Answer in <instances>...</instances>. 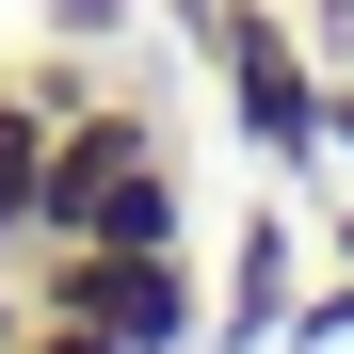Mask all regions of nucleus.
<instances>
[{
    "label": "nucleus",
    "mask_w": 354,
    "mask_h": 354,
    "mask_svg": "<svg viewBox=\"0 0 354 354\" xmlns=\"http://www.w3.org/2000/svg\"><path fill=\"white\" fill-rule=\"evenodd\" d=\"M306 32H322V65H354V0H306Z\"/></svg>",
    "instance_id": "nucleus-7"
},
{
    "label": "nucleus",
    "mask_w": 354,
    "mask_h": 354,
    "mask_svg": "<svg viewBox=\"0 0 354 354\" xmlns=\"http://www.w3.org/2000/svg\"><path fill=\"white\" fill-rule=\"evenodd\" d=\"M17 338H32V290H17V274H0V354H17Z\"/></svg>",
    "instance_id": "nucleus-8"
},
{
    "label": "nucleus",
    "mask_w": 354,
    "mask_h": 354,
    "mask_svg": "<svg viewBox=\"0 0 354 354\" xmlns=\"http://www.w3.org/2000/svg\"><path fill=\"white\" fill-rule=\"evenodd\" d=\"M274 338H290V209H242L225 290H209V354H274Z\"/></svg>",
    "instance_id": "nucleus-2"
},
{
    "label": "nucleus",
    "mask_w": 354,
    "mask_h": 354,
    "mask_svg": "<svg viewBox=\"0 0 354 354\" xmlns=\"http://www.w3.org/2000/svg\"><path fill=\"white\" fill-rule=\"evenodd\" d=\"M48 17H65V32H97V17H113V0H48Z\"/></svg>",
    "instance_id": "nucleus-9"
},
{
    "label": "nucleus",
    "mask_w": 354,
    "mask_h": 354,
    "mask_svg": "<svg viewBox=\"0 0 354 354\" xmlns=\"http://www.w3.org/2000/svg\"><path fill=\"white\" fill-rule=\"evenodd\" d=\"M194 48L225 65V113H242V145L290 161V177H322V48L274 17V0H209Z\"/></svg>",
    "instance_id": "nucleus-1"
},
{
    "label": "nucleus",
    "mask_w": 354,
    "mask_h": 354,
    "mask_svg": "<svg viewBox=\"0 0 354 354\" xmlns=\"http://www.w3.org/2000/svg\"><path fill=\"white\" fill-rule=\"evenodd\" d=\"M354 338V209H338V290H290V354H338Z\"/></svg>",
    "instance_id": "nucleus-5"
},
{
    "label": "nucleus",
    "mask_w": 354,
    "mask_h": 354,
    "mask_svg": "<svg viewBox=\"0 0 354 354\" xmlns=\"http://www.w3.org/2000/svg\"><path fill=\"white\" fill-rule=\"evenodd\" d=\"M17 354H129V338H113V322H81V306H32V338Z\"/></svg>",
    "instance_id": "nucleus-6"
},
{
    "label": "nucleus",
    "mask_w": 354,
    "mask_h": 354,
    "mask_svg": "<svg viewBox=\"0 0 354 354\" xmlns=\"http://www.w3.org/2000/svg\"><path fill=\"white\" fill-rule=\"evenodd\" d=\"M81 242H194V177H177V145L113 177V194L81 209Z\"/></svg>",
    "instance_id": "nucleus-4"
},
{
    "label": "nucleus",
    "mask_w": 354,
    "mask_h": 354,
    "mask_svg": "<svg viewBox=\"0 0 354 354\" xmlns=\"http://www.w3.org/2000/svg\"><path fill=\"white\" fill-rule=\"evenodd\" d=\"M32 209H48V113H32L17 65H0V274L32 258Z\"/></svg>",
    "instance_id": "nucleus-3"
}]
</instances>
